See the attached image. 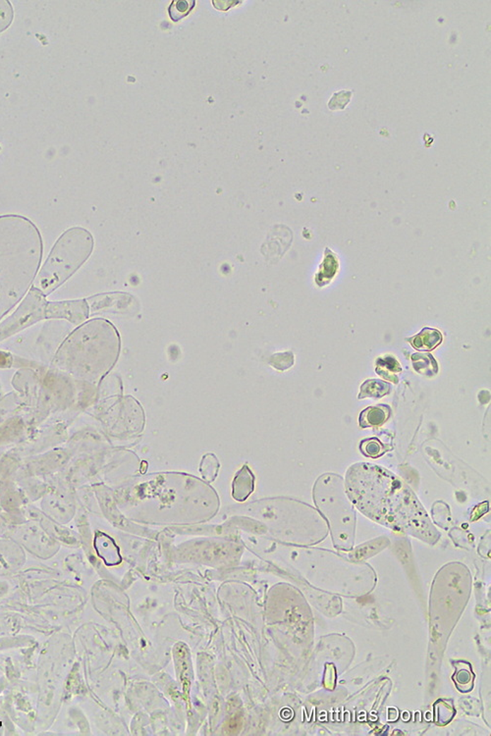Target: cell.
I'll return each instance as SVG.
<instances>
[{
	"instance_id": "cell-5",
	"label": "cell",
	"mask_w": 491,
	"mask_h": 736,
	"mask_svg": "<svg viewBox=\"0 0 491 736\" xmlns=\"http://www.w3.org/2000/svg\"><path fill=\"white\" fill-rule=\"evenodd\" d=\"M89 314L90 309L85 299L47 302V319H64L73 324L80 325L84 324Z\"/></svg>"
},
{
	"instance_id": "cell-3",
	"label": "cell",
	"mask_w": 491,
	"mask_h": 736,
	"mask_svg": "<svg viewBox=\"0 0 491 736\" xmlns=\"http://www.w3.org/2000/svg\"><path fill=\"white\" fill-rule=\"evenodd\" d=\"M94 249V238L81 227L68 229L57 239L32 288L45 297L59 288L88 261Z\"/></svg>"
},
{
	"instance_id": "cell-12",
	"label": "cell",
	"mask_w": 491,
	"mask_h": 736,
	"mask_svg": "<svg viewBox=\"0 0 491 736\" xmlns=\"http://www.w3.org/2000/svg\"><path fill=\"white\" fill-rule=\"evenodd\" d=\"M412 362L413 365H414L415 372H420V374L427 375V376H432V375L437 374L438 372L437 362H435V360L433 359L432 355H413Z\"/></svg>"
},
{
	"instance_id": "cell-6",
	"label": "cell",
	"mask_w": 491,
	"mask_h": 736,
	"mask_svg": "<svg viewBox=\"0 0 491 736\" xmlns=\"http://www.w3.org/2000/svg\"><path fill=\"white\" fill-rule=\"evenodd\" d=\"M255 475L250 468L244 465L237 473L232 484V496L236 501H244L254 492Z\"/></svg>"
},
{
	"instance_id": "cell-11",
	"label": "cell",
	"mask_w": 491,
	"mask_h": 736,
	"mask_svg": "<svg viewBox=\"0 0 491 736\" xmlns=\"http://www.w3.org/2000/svg\"><path fill=\"white\" fill-rule=\"evenodd\" d=\"M402 372V367L394 357H381L377 362V373L384 379L394 383L398 382L396 373Z\"/></svg>"
},
{
	"instance_id": "cell-4",
	"label": "cell",
	"mask_w": 491,
	"mask_h": 736,
	"mask_svg": "<svg viewBox=\"0 0 491 736\" xmlns=\"http://www.w3.org/2000/svg\"><path fill=\"white\" fill-rule=\"evenodd\" d=\"M47 302L44 295L32 288L15 314L0 324V338L8 336L40 320L47 319Z\"/></svg>"
},
{
	"instance_id": "cell-14",
	"label": "cell",
	"mask_w": 491,
	"mask_h": 736,
	"mask_svg": "<svg viewBox=\"0 0 491 736\" xmlns=\"http://www.w3.org/2000/svg\"><path fill=\"white\" fill-rule=\"evenodd\" d=\"M195 5V0H174L168 8L170 19L175 23L180 21L192 11Z\"/></svg>"
},
{
	"instance_id": "cell-8",
	"label": "cell",
	"mask_w": 491,
	"mask_h": 736,
	"mask_svg": "<svg viewBox=\"0 0 491 736\" xmlns=\"http://www.w3.org/2000/svg\"><path fill=\"white\" fill-rule=\"evenodd\" d=\"M443 340L442 334L437 329L425 327L419 334L410 338L408 341L414 349L420 352H430L442 344Z\"/></svg>"
},
{
	"instance_id": "cell-15",
	"label": "cell",
	"mask_w": 491,
	"mask_h": 736,
	"mask_svg": "<svg viewBox=\"0 0 491 736\" xmlns=\"http://www.w3.org/2000/svg\"><path fill=\"white\" fill-rule=\"evenodd\" d=\"M360 450H361L362 455L371 458H380L387 451L384 444L380 442V440L377 439V437L362 441L361 445H360Z\"/></svg>"
},
{
	"instance_id": "cell-1",
	"label": "cell",
	"mask_w": 491,
	"mask_h": 736,
	"mask_svg": "<svg viewBox=\"0 0 491 736\" xmlns=\"http://www.w3.org/2000/svg\"><path fill=\"white\" fill-rule=\"evenodd\" d=\"M42 254V237L31 220L0 216V319L34 284Z\"/></svg>"
},
{
	"instance_id": "cell-13",
	"label": "cell",
	"mask_w": 491,
	"mask_h": 736,
	"mask_svg": "<svg viewBox=\"0 0 491 736\" xmlns=\"http://www.w3.org/2000/svg\"><path fill=\"white\" fill-rule=\"evenodd\" d=\"M220 463L213 453H206L201 461L200 471L206 482L211 483L218 477Z\"/></svg>"
},
{
	"instance_id": "cell-2",
	"label": "cell",
	"mask_w": 491,
	"mask_h": 736,
	"mask_svg": "<svg viewBox=\"0 0 491 736\" xmlns=\"http://www.w3.org/2000/svg\"><path fill=\"white\" fill-rule=\"evenodd\" d=\"M344 483L351 501L372 518H393V521L397 516L427 518L412 489L382 466L355 463L347 471Z\"/></svg>"
},
{
	"instance_id": "cell-9",
	"label": "cell",
	"mask_w": 491,
	"mask_h": 736,
	"mask_svg": "<svg viewBox=\"0 0 491 736\" xmlns=\"http://www.w3.org/2000/svg\"><path fill=\"white\" fill-rule=\"evenodd\" d=\"M338 259L335 256L333 251L329 249H326V254H324V261H322L319 271L317 272L316 277L317 284L319 287L326 286L329 284V282L333 279L335 274L338 271Z\"/></svg>"
},
{
	"instance_id": "cell-16",
	"label": "cell",
	"mask_w": 491,
	"mask_h": 736,
	"mask_svg": "<svg viewBox=\"0 0 491 736\" xmlns=\"http://www.w3.org/2000/svg\"><path fill=\"white\" fill-rule=\"evenodd\" d=\"M13 10L8 1H0V32L4 31L11 24Z\"/></svg>"
},
{
	"instance_id": "cell-10",
	"label": "cell",
	"mask_w": 491,
	"mask_h": 736,
	"mask_svg": "<svg viewBox=\"0 0 491 736\" xmlns=\"http://www.w3.org/2000/svg\"><path fill=\"white\" fill-rule=\"evenodd\" d=\"M391 391V386L389 383L382 381V380L377 379H369L361 386V392L359 394V399H365V398H382L385 395H389Z\"/></svg>"
},
{
	"instance_id": "cell-7",
	"label": "cell",
	"mask_w": 491,
	"mask_h": 736,
	"mask_svg": "<svg viewBox=\"0 0 491 736\" xmlns=\"http://www.w3.org/2000/svg\"><path fill=\"white\" fill-rule=\"evenodd\" d=\"M391 415V408L387 405L367 408L360 415L359 425L362 428H374L384 425Z\"/></svg>"
}]
</instances>
